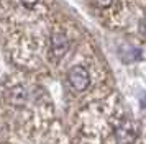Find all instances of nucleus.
Wrapping results in <instances>:
<instances>
[{"label":"nucleus","mask_w":146,"mask_h":144,"mask_svg":"<svg viewBox=\"0 0 146 144\" xmlns=\"http://www.w3.org/2000/svg\"><path fill=\"white\" fill-rule=\"evenodd\" d=\"M67 79H69L71 87L77 92L86 90L87 87H89V84H90V75H89L87 69H84L82 65L72 67V69L69 71V74H67Z\"/></svg>","instance_id":"f257e3e1"},{"label":"nucleus","mask_w":146,"mask_h":144,"mask_svg":"<svg viewBox=\"0 0 146 144\" xmlns=\"http://www.w3.org/2000/svg\"><path fill=\"white\" fill-rule=\"evenodd\" d=\"M69 49V41L62 33H54L51 36V46H49V54L53 61H59Z\"/></svg>","instance_id":"f03ea898"},{"label":"nucleus","mask_w":146,"mask_h":144,"mask_svg":"<svg viewBox=\"0 0 146 144\" xmlns=\"http://www.w3.org/2000/svg\"><path fill=\"white\" fill-rule=\"evenodd\" d=\"M136 124H133L130 120H125V121H121V123L117 126V129H115V136L118 139L120 143L123 144H130L133 143L135 139H136Z\"/></svg>","instance_id":"7ed1b4c3"},{"label":"nucleus","mask_w":146,"mask_h":144,"mask_svg":"<svg viewBox=\"0 0 146 144\" xmlns=\"http://www.w3.org/2000/svg\"><path fill=\"white\" fill-rule=\"evenodd\" d=\"M94 3L99 7V8H108L113 3V0H94Z\"/></svg>","instance_id":"20e7f679"},{"label":"nucleus","mask_w":146,"mask_h":144,"mask_svg":"<svg viewBox=\"0 0 146 144\" xmlns=\"http://www.w3.org/2000/svg\"><path fill=\"white\" fill-rule=\"evenodd\" d=\"M20 2H21L25 7H27V8H33V7L36 5L38 2H40V0H20Z\"/></svg>","instance_id":"39448f33"},{"label":"nucleus","mask_w":146,"mask_h":144,"mask_svg":"<svg viewBox=\"0 0 146 144\" xmlns=\"http://www.w3.org/2000/svg\"><path fill=\"white\" fill-rule=\"evenodd\" d=\"M138 28H139V33H141V34L146 38V18H143L141 21H139V26H138Z\"/></svg>","instance_id":"423d86ee"}]
</instances>
